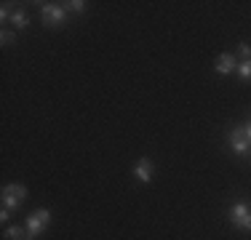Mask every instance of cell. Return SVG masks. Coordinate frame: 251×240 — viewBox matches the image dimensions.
<instances>
[{"label":"cell","instance_id":"1","mask_svg":"<svg viewBox=\"0 0 251 240\" xmlns=\"http://www.w3.org/2000/svg\"><path fill=\"white\" fill-rule=\"evenodd\" d=\"M40 19H43V27L62 29L67 24V11L62 3H40Z\"/></svg>","mask_w":251,"mask_h":240},{"label":"cell","instance_id":"2","mask_svg":"<svg viewBox=\"0 0 251 240\" xmlns=\"http://www.w3.org/2000/svg\"><path fill=\"white\" fill-rule=\"evenodd\" d=\"M49 224H51V211H49V208H38V211H32L27 216V221H25L27 238L29 240H38L46 230H49Z\"/></svg>","mask_w":251,"mask_h":240},{"label":"cell","instance_id":"3","mask_svg":"<svg viewBox=\"0 0 251 240\" xmlns=\"http://www.w3.org/2000/svg\"><path fill=\"white\" fill-rule=\"evenodd\" d=\"M27 200V187L25 184H5L3 187V208L14 211V208H22Z\"/></svg>","mask_w":251,"mask_h":240},{"label":"cell","instance_id":"4","mask_svg":"<svg viewBox=\"0 0 251 240\" xmlns=\"http://www.w3.org/2000/svg\"><path fill=\"white\" fill-rule=\"evenodd\" d=\"M227 219H230L232 224L238 227V230H246V232H251V208H249L243 200L232 203V206H230V211H227Z\"/></svg>","mask_w":251,"mask_h":240},{"label":"cell","instance_id":"5","mask_svg":"<svg viewBox=\"0 0 251 240\" xmlns=\"http://www.w3.org/2000/svg\"><path fill=\"white\" fill-rule=\"evenodd\" d=\"M227 144H230V149L235 155H246L249 152L251 144H249V136H246V131H243V125H232V128L227 131Z\"/></svg>","mask_w":251,"mask_h":240},{"label":"cell","instance_id":"6","mask_svg":"<svg viewBox=\"0 0 251 240\" xmlns=\"http://www.w3.org/2000/svg\"><path fill=\"white\" fill-rule=\"evenodd\" d=\"M235 70H238V59L232 56L230 51L219 53L217 64H214V72H217V75H235Z\"/></svg>","mask_w":251,"mask_h":240},{"label":"cell","instance_id":"7","mask_svg":"<svg viewBox=\"0 0 251 240\" xmlns=\"http://www.w3.org/2000/svg\"><path fill=\"white\" fill-rule=\"evenodd\" d=\"M152 171H155V163L145 155V158H139L136 166H134V179L142 182V184H147V182H152Z\"/></svg>","mask_w":251,"mask_h":240},{"label":"cell","instance_id":"8","mask_svg":"<svg viewBox=\"0 0 251 240\" xmlns=\"http://www.w3.org/2000/svg\"><path fill=\"white\" fill-rule=\"evenodd\" d=\"M11 27L16 29V32H22V29H27L29 27V16H27V11L25 8H16L14 14H11Z\"/></svg>","mask_w":251,"mask_h":240},{"label":"cell","instance_id":"9","mask_svg":"<svg viewBox=\"0 0 251 240\" xmlns=\"http://www.w3.org/2000/svg\"><path fill=\"white\" fill-rule=\"evenodd\" d=\"M5 238H8V240H29L27 238V227H22V224L5 227Z\"/></svg>","mask_w":251,"mask_h":240},{"label":"cell","instance_id":"10","mask_svg":"<svg viewBox=\"0 0 251 240\" xmlns=\"http://www.w3.org/2000/svg\"><path fill=\"white\" fill-rule=\"evenodd\" d=\"M235 75L241 77L243 83H251V59H241V62H238Z\"/></svg>","mask_w":251,"mask_h":240},{"label":"cell","instance_id":"11","mask_svg":"<svg viewBox=\"0 0 251 240\" xmlns=\"http://www.w3.org/2000/svg\"><path fill=\"white\" fill-rule=\"evenodd\" d=\"M64 5V11H67V14H83V11H86V0H67V3H62Z\"/></svg>","mask_w":251,"mask_h":240},{"label":"cell","instance_id":"12","mask_svg":"<svg viewBox=\"0 0 251 240\" xmlns=\"http://www.w3.org/2000/svg\"><path fill=\"white\" fill-rule=\"evenodd\" d=\"M238 56H241V59H251V46L246 43V40L238 43Z\"/></svg>","mask_w":251,"mask_h":240},{"label":"cell","instance_id":"13","mask_svg":"<svg viewBox=\"0 0 251 240\" xmlns=\"http://www.w3.org/2000/svg\"><path fill=\"white\" fill-rule=\"evenodd\" d=\"M11 14H14V11H11V3H3V8H0V22H11Z\"/></svg>","mask_w":251,"mask_h":240},{"label":"cell","instance_id":"14","mask_svg":"<svg viewBox=\"0 0 251 240\" xmlns=\"http://www.w3.org/2000/svg\"><path fill=\"white\" fill-rule=\"evenodd\" d=\"M14 40H16V35L11 32V29H3V35H0V43H3V46H11Z\"/></svg>","mask_w":251,"mask_h":240},{"label":"cell","instance_id":"15","mask_svg":"<svg viewBox=\"0 0 251 240\" xmlns=\"http://www.w3.org/2000/svg\"><path fill=\"white\" fill-rule=\"evenodd\" d=\"M8 219H11V211H8V208H3V211H0V221H3V224H8Z\"/></svg>","mask_w":251,"mask_h":240},{"label":"cell","instance_id":"16","mask_svg":"<svg viewBox=\"0 0 251 240\" xmlns=\"http://www.w3.org/2000/svg\"><path fill=\"white\" fill-rule=\"evenodd\" d=\"M243 131H246V136H249V144H251V118L243 123Z\"/></svg>","mask_w":251,"mask_h":240}]
</instances>
